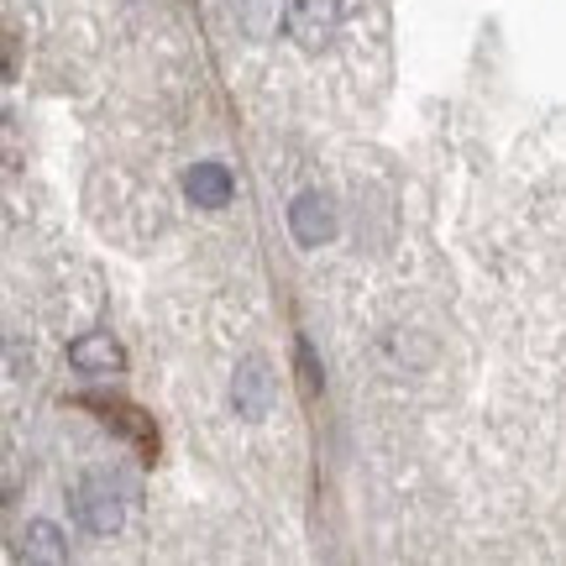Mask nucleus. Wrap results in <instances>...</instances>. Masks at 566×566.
<instances>
[{"instance_id": "nucleus-1", "label": "nucleus", "mask_w": 566, "mask_h": 566, "mask_svg": "<svg viewBox=\"0 0 566 566\" xmlns=\"http://www.w3.org/2000/svg\"><path fill=\"white\" fill-rule=\"evenodd\" d=\"M126 493L132 488L122 478H111V472H84L74 493H69V509H74V520H80L90 535H116L126 520Z\"/></svg>"}, {"instance_id": "nucleus-6", "label": "nucleus", "mask_w": 566, "mask_h": 566, "mask_svg": "<svg viewBox=\"0 0 566 566\" xmlns=\"http://www.w3.org/2000/svg\"><path fill=\"white\" fill-rule=\"evenodd\" d=\"M231 168L226 163H195L189 168V179H184V195L200 205V210H221V205H231Z\"/></svg>"}, {"instance_id": "nucleus-5", "label": "nucleus", "mask_w": 566, "mask_h": 566, "mask_svg": "<svg viewBox=\"0 0 566 566\" xmlns=\"http://www.w3.org/2000/svg\"><path fill=\"white\" fill-rule=\"evenodd\" d=\"M289 231H294L300 247H321V242H331L336 216H331V205H325L321 195H300V200L289 205Z\"/></svg>"}, {"instance_id": "nucleus-7", "label": "nucleus", "mask_w": 566, "mask_h": 566, "mask_svg": "<svg viewBox=\"0 0 566 566\" xmlns=\"http://www.w3.org/2000/svg\"><path fill=\"white\" fill-rule=\"evenodd\" d=\"M27 556H32V562H63V556H69V546L59 541V525L32 520V525H27Z\"/></svg>"}, {"instance_id": "nucleus-3", "label": "nucleus", "mask_w": 566, "mask_h": 566, "mask_svg": "<svg viewBox=\"0 0 566 566\" xmlns=\"http://www.w3.org/2000/svg\"><path fill=\"white\" fill-rule=\"evenodd\" d=\"M69 363L80 367L84 378H116L126 367V352L105 331H90V336H80V342H69Z\"/></svg>"}, {"instance_id": "nucleus-4", "label": "nucleus", "mask_w": 566, "mask_h": 566, "mask_svg": "<svg viewBox=\"0 0 566 566\" xmlns=\"http://www.w3.org/2000/svg\"><path fill=\"white\" fill-rule=\"evenodd\" d=\"M231 405H237V415H247V420H263L268 409H273V378H268V367L258 363V357H247V363L237 367Z\"/></svg>"}, {"instance_id": "nucleus-2", "label": "nucleus", "mask_w": 566, "mask_h": 566, "mask_svg": "<svg viewBox=\"0 0 566 566\" xmlns=\"http://www.w3.org/2000/svg\"><path fill=\"white\" fill-rule=\"evenodd\" d=\"M283 27L300 48H325L342 27V0H289L283 6Z\"/></svg>"}, {"instance_id": "nucleus-8", "label": "nucleus", "mask_w": 566, "mask_h": 566, "mask_svg": "<svg viewBox=\"0 0 566 566\" xmlns=\"http://www.w3.org/2000/svg\"><path fill=\"white\" fill-rule=\"evenodd\" d=\"M300 363H304V384L321 388V373H315V357H310V346H304V342H300Z\"/></svg>"}]
</instances>
